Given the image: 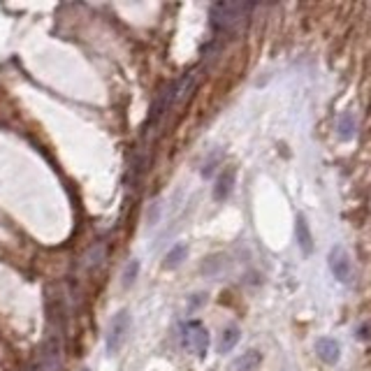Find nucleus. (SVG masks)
Wrapping results in <instances>:
<instances>
[{"instance_id": "5", "label": "nucleus", "mask_w": 371, "mask_h": 371, "mask_svg": "<svg viewBox=\"0 0 371 371\" xmlns=\"http://www.w3.org/2000/svg\"><path fill=\"white\" fill-rule=\"evenodd\" d=\"M327 265L339 283H350V281H353V263H350V256L343 246H334V249L329 251Z\"/></svg>"}, {"instance_id": "4", "label": "nucleus", "mask_w": 371, "mask_h": 371, "mask_svg": "<svg viewBox=\"0 0 371 371\" xmlns=\"http://www.w3.org/2000/svg\"><path fill=\"white\" fill-rule=\"evenodd\" d=\"M60 336L49 332L40 348V371H60Z\"/></svg>"}, {"instance_id": "7", "label": "nucleus", "mask_w": 371, "mask_h": 371, "mask_svg": "<svg viewBox=\"0 0 371 371\" xmlns=\"http://www.w3.org/2000/svg\"><path fill=\"white\" fill-rule=\"evenodd\" d=\"M315 353L325 364H336L341 357V346L332 336H322V339L315 341Z\"/></svg>"}, {"instance_id": "6", "label": "nucleus", "mask_w": 371, "mask_h": 371, "mask_svg": "<svg viewBox=\"0 0 371 371\" xmlns=\"http://www.w3.org/2000/svg\"><path fill=\"white\" fill-rule=\"evenodd\" d=\"M174 105V84H167L165 88H160L154 100V105H151V112H149V128H156L158 123L163 121V116L167 114V109Z\"/></svg>"}, {"instance_id": "13", "label": "nucleus", "mask_w": 371, "mask_h": 371, "mask_svg": "<svg viewBox=\"0 0 371 371\" xmlns=\"http://www.w3.org/2000/svg\"><path fill=\"white\" fill-rule=\"evenodd\" d=\"M195 84H197V72H188L183 79H179L174 84V102H183L188 98V95L193 93Z\"/></svg>"}, {"instance_id": "14", "label": "nucleus", "mask_w": 371, "mask_h": 371, "mask_svg": "<svg viewBox=\"0 0 371 371\" xmlns=\"http://www.w3.org/2000/svg\"><path fill=\"white\" fill-rule=\"evenodd\" d=\"M188 256V246L186 244H174L172 249L167 251V256H165V267H170V270H174L179 267Z\"/></svg>"}, {"instance_id": "11", "label": "nucleus", "mask_w": 371, "mask_h": 371, "mask_svg": "<svg viewBox=\"0 0 371 371\" xmlns=\"http://www.w3.org/2000/svg\"><path fill=\"white\" fill-rule=\"evenodd\" d=\"M105 256H107V244L105 242H98L93 244L91 249L84 253V258H81V265H84V270H95V267H100L105 263Z\"/></svg>"}, {"instance_id": "15", "label": "nucleus", "mask_w": 371, "mask_h": 371, "mask_svg": "<svg viewBox=\"0 0 371 371\" xmlns=\"http://www.w3.org/2000/svg\"><path fill=\"white\" fill-rule=\"evenodd\" d=\"M336 130H339L341 140H353V135H355V116L350 112H343L339 116V123H336Z\"/></svg>"}, {"instance_id": "16", "label": "nucleus", "mask_w": 371, "mask_h": 371, "mask_svg": "<svg viewBox=\"0 0 371 371\" xmlns=\"http://www.w3.org/2000/svg\"><path fill=\"white\" fill-rule=\"evenodd\" d=\"M137 274H140V260H130V263L126 265V270H123V288H130L135 283Z\"/></svg>"}, {"instance_id": "1", "label": "nucleus", "mask_w": 371, "mask_h": 371, "mask_svg": "<svg viewBox=\"0 0 371 371\" xmlns=\"http://www.w3.org/2000/svg\"><path fill=\"white\" fill-rule=\"evenodd\" d=\"M181 341H183V348L188 350V353H193L197 357L207 355V350H209V332H207V327H204L200 320L186 322Z\"/></svg>"}, {"instance_id": "8", "label": "nucleus", "mask_w": 371, "mask_h": 371, "mask_svg": "<svg viewBox=\"0 0 371 371\" xmlns=\"http://www.w3.org/2000/svg\"><path fill=\"white\" fill-rule=\"evenodd\" d=\"M295 237H297V244L302 253H311L313 251V237H311V230H308V223L304 216H297L295 218Z\"/></svg>"}, {"instance_id": "10", "label": "nucleus", "mask_w": 371, "mask_h": 371, "mask_svg": "<svg viewBox=\"0 0 371 371\" xmlns=\"http://www.w3.org/2000/svg\"><path fill=\"white\" fill-rule=\"evenodd\" d=\"M235 170H225L221 176L216 179V186H214V200L223 202L228 200V195L232 193V186H235Z\"/></svg>"}, {"instance_id": "3", "label": "nucleus", "mask_w": 371, "mask_h": 371, "mask_svg": "<svg viewBox=\"0 0 371 371\" xmlns=\"http://www.w3.org/2000/svg\"><path fill=\"white\" fill-rule=\"evenodd\" d=\"M128 329H130V311H128V308H121V311L114 313V318L109 320L107 336H105L107 353H116V350L123 346Z\"/></svg>"}, {"instance_id": "2", "label": "nucleus", "mask_w": 371, "mask_h": 371, "mask_svg": "<svg viewBox=\"0 0 371 371\" xmlns=\"http://www.w3.org/2000/svg\"><path fill=\"white\" fill-rule=\"evenodd\" d=\"M249 10H251V5H246V3H216V5H211V10H209L211 24H214L216 28H230L239 19H244V15Z\"/></svg>"}, {"instance_id": "12", "label": "nucleus", "mask_w": 371, "mask_h": 371, "mask_svg": "<svg viewBox=\"0 0 371 371\" xmlns=\"http://www.w3.org/2000/svg\"><path fill=\"white\" fill-rule=\"evenodd\" d=\"M260 362H263V355L258 350H249V353L237 357L235 364H232V371H258Z\"/></svg>"}, {"instance_id": "9", "label": "nucleus", "mask_w": 371, "mask_h": 371, "mask_svg": "<svg viewBox=\"0 0 371 371\" xmlns=\"http://www.w3.org/2000/svg\"><path fill=\"white\" fill-rule=\"evenodd\" d=\"M239 339H242V332H239L237 325H228L221 332V336H218V353L221 355H228L235 350V346L239 343Z\"/></svg>"}]
</instances>
